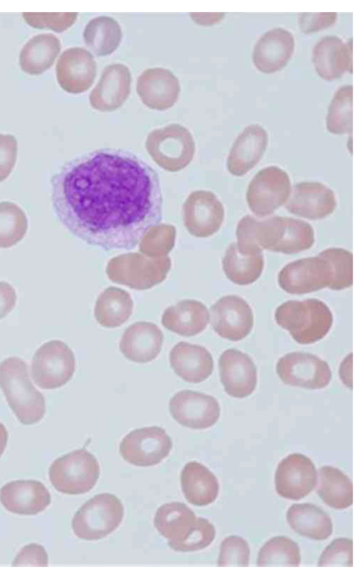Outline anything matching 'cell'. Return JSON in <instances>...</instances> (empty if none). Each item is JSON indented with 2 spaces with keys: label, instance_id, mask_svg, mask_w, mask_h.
Wrapping results in <instances>:
<instances>
[{
  "label": "cell",
  "instance_id": "6da1fadb",
  "mask_svg": "<svg viewBox=\"0 0 362 579\" xmlns=\"http://www.w3.org/2000/svg\"><path fill=\"white\" fill-rule=\"evenodd\" d=\"M50 183L59 222L90 246L132 250L161 222L158 175L129 152L100 149L86 154L62 166Z\"/></svg>",
  "mask_w": 362,
  "mask_h": 579
},
{
  "label": "cell",
  "instance_id": "7a4b0ae2",
  "mask_svg": "<svg viewBox=\"0 0 362 579\" xmlns=\"http://www.w3.org/2000/svg\"><path fill=\"white\" fill-rule=\"evenodd\" d=\"M236 247L245 256H254L268 250L295 254L310 249L315 243L313 227L305 221L274 216L259 221L245 215L236 227Z\"/></svg>",
  "mask_w": 362,
  "mask_h": 579
},
{
  "label": "cell",
  "instance_id": "3957f363",
  "mask_svg": "<svg viewBox=\"0 0 362 579\" xmlns=\"http://www.w3.org/2000/svg\"><path fill=\"white\" fill-rule=\"evenodd\" d=\"M0 387L18 420L24 425L40 421L45 413L44 396L32 384L26 363L10 357L0 363Z\"/></svg>",
  "mask_w": 362,
  "mask_h": 579
},
{
  "label": "cell",
  "instance_id": "277c9868",
  "mask_svg": "<svg viewBox=\"0 0 362 579\" xmlns=\"http://www.w3.org/2000/svg\"><path fill=\"white\" fill-rule=\"evenodd\" d=\"M274 317L281 327L303 345L323 338L333 323L329 308L322 301L313 298L285 302L276 308Z\"/></svg>",
  "mask_w": 362,
  "mask_h": 579
},
{
  "label": "cell",
  "instance_id": "5b68a950",
  "mask_svg": "<svg viewBox=\"0 0 362 579\" xmlns=\"http://www.w3.org/2000/svg\"><path fill=\"white\" fill-rule=\"evenodd\" d=\"M124 515V506L116 495L100 493L84 503L76 511L71 521L72 529L81 539H101L117 529Z\"/></svg>",
  "mask_w": 362,
  "mask_h": 579
},
{
  "label": "cell",
  "instance_id": "8992f818",
  "mask_svg": "<svg viewBox=\"0 0 362 579\" xmlns=\"http://www.w3.org/2000/svg\"><path fill=\"white\" fill-rule=\"evenodd\" d=\"M100 476L95 457L86 449L69 452L56 459L49 468V479L59 492L84 494L93 488Z\"/></svg>",
  "mask_w": 362,
  "mask_h": 579
},
{
  "label": "cell",
  "instance_id": "52a82bcc",
  "mask_svg": "<svg viewBox=\"0 0 362 579\" xmlns=\"http://www.w3.org/2000/svg\"><path fill=\"white\" fill-rule=\"evenodd\" d=\"M75 366L71 348L62 340H52L36 350L31 362V376L41 389H57L71 379Z\"/></svg>",
  "mask_w": 362,
  "mask_h": 579
},
{
  "label": "cell",
  "instance_id": "ba28073f",
  "mask_svg": "<svg viewBox=\"0 0 362 579\" xmlns=\"http://www.w3.org/2000/svg\"><path fill=\"white\" fill-rule=\"evenodd\" d=\"M291 191L287 172L278 166H267L259 171L248 184L247 204L257 217H267L286 204Z\"/></svg>",
  "mask_w": 362,
  "mask_h": 579
},
{
  "label": "cell",
  "instance_id": "9c48e42d",
  "mask_svg": "<svg viewBox=\"0 0 362 579\" xmlns=\"http://www.w3.org/2000/svg\"><path fill=\"white\" fill-rule=\"evenodd\" d=\"M172 448V439L165 430L151 426L135 429L126 435L120 442L119 453L131 464L150 466L161 462Z\"/></svg>",
  "mask_w": 362,
  "mask_h": 579
},
{
  "label": "cell",
  "instance_id": "30bf717a",
  "mask_svg": "<svg viewBox=\"0 0 362 579\" xmlns=\"http://www.w3.org/2000/svg\"><path fill=\"white\" fill-rule=\"evenodd\" d=\"M333 274L329 261L320 256L307 257L286 264L279 273L278 282L292 294L310 293L330 287Z\"/></svg>",
  "mask_w": 362,
  "mask_h": 579
},
{
  "label": "cell",
  "instance_id": "8fae6325",
  "mask_svg": "<svg viewBox=\"0 0 362 579\" xmlns=\"http://www.w3.org/2000/svg\"><path fill=\"white\" fill-rule=\"evenodd\" d=\"M276 372L284 383L309 389L325 388L332 379L331 369L325 361L303 352L281 357L276 364Z\"/></svg>",
  "mask_w": 362,
  "mask_h": 579
},
{
  "label": "cell",
  "instance_id": "7c38bea8",
  "mask_svg": "<svg viewBox=\"0 0 362 579\" xmlns=\"http://www.w3.org/2000/svg\"><path fill=\"white\" fill-rule=\"evenodd\" d=\"M317 478L311 459L300 453H292L281 459L276 467L275 490L282 498L298 500L313 491Z\"/></svg>",
  "mask_w": 362,
  "mask_h": 579
},
{
  "label": "cell",
  "instance_id": "4fadbf2b",
  "mask_svg": "<svg viewBox=\"0 0 362 579\" xmlns=\"http://www.w3.org/2000/svg\"><path fill=\"white\" fill-rule=\"evenodd\" d=\"M169 411L179 424L194 430L212 427L218 421L221 413L216 399L192 390L177 392L170 400Z\"/></svg>",
  "mask_w": 362,
  "mask_h": 579
},
{
  "label": "cell",
  "instance_id": "5bb4252c",
  "mask_svg": "<svg viewBox=\"0 0 362 579\" xmlns=\"http://www.w3.org/2000/svg\"><path fill=\"white\" fill-rule=\"evenodd\" d=\"M146 147L158 164L177 166L191 161L195 146L190 132L181 125L173 123L151 132Z\"/></svg>",
  "mask_w": 362,
  "mask_h": 579
},
{
  "label": "cell",
  "instance_id": "9a60e30c",
  "mask_svg": "<svg viewBox=\"0 0 362 579\" xmlns=\"http://www.w3.org/2000/svg\"><path fill=\"white\" fill-rule=\"evenodd\" d=\"M210 320L214 331L231 341L245 338L254 325L250 306L237 295H226L215 302L210 309Z\"/></svg>",
  "mask_w": 362,
  "mask_h": 579
},
{
  "label": "cell",
  "instance_id": "2e32d148",
  "mask_svg": "<svg viewBox=\"0 0 362 579\" xmlns=\"http://www.w3.org/2000/svg\"><path fill=\"white\" fill-rule=\"evenodd\" d=\"M336 207L334 191L318 181H302L295 184L285 204L290 213L311 220L329 216Z\"/></svg>",
  "mask_w": 362,
  "mask_h": 579
},
{
  "label": "cell",
  "instance_id": "e0dca14e",
  "mask_svg": "<svg viewBox=\"0 0 362 579\" xmlns=\"http://www.w3.org/2000/svg\"><path fill=\"white\" fill-rule=\"evenodd\" d=\"M96 62L92 54L82 47L63 52L56 66L59 86L66 92L80 93L88 90L96 76Z\"/></svg>",
  "mask_w": 362,
  "mask_h": 579
},
{
  "label": "cell",
  "instance_id": "ac0fdd59",
  "mask_svg": "<svg viewBox=\"0 0 362 579\" xmlns=\"http://www.w3.org/2000/svg\"><path fill=\"white\" fill-rule=\"evenodd\" d=\"M218 365L221 382L229 396L242 399L255 391L257 369L248 355L236 349H228L221 355Z\"/></svg>",
  "mask_w": 362,
  "mask_h": 579
},
{
  "label": "cell",
  "instance_id": "d6986e66",
  "mask_svg": "<svg viewBox=\"0 0 362 579\" xmlns=\"http://www.w3.org/2000/svg\"><path fill=\"white\" fill-rule=\"evenodd\" d=\"M136 91L142 103L156 110H167L177 102L180 86L175 74L161 67L149 68L138 77Z\"/></svg>",
  "mask_w": 362,
  "mask_h": 579
},
{
  "label": "cell",
  "instance_id": "ffe728a7",
  "mask_svg": "<svg viewBox=\"0 0 362 579\" xmlns=\"http://www.w3.org/2000/svg\"><path fill=\"white\" fill-rule=\"evenodd\" d=\"M0 502L11 512L34 515L49 506L51 495L47 488L39 481L17 480L1 487Z\"/></svg>",
  "mask_w": 362,
  "mask_h": 579
},
{
  "label": "cell",
  "instance_id": "44dd1931",
  "mask_svg": "<svg viewBox=\"0 0 362 579\" xmlns=\"http://www.w3.org/2000/svg\"><path fill=\"white\" fill-rule=\"evenodd\" d=\"M295 41L293 34L281 27L263 33L255 45L252 62L256 68L266 74L284 67L293 55Z\"/></svg>",
  "mask_w": 362,
  "mask_h": 579
},
{
  "label": "cell",
  "instance_id": "7402d4cb",
  "mask_svg": "<svg viewBox=\"0 0 362 579\" xmlns=\"http://www.w3.org/2000/svg\"><path fill=\"white\" fill-rule=\"evenodd\" d=\"M269 141L265 129L258 124H251L242 131L234 141L229 151L226 166L235 176H243L261 160Z\"/></svg>",
  "mask_w": 362,
  "mask_h": 579
},
{
  "label": "cell",
  "instance_id": "603a6c76",
  "mask_svg": "<svg viewBox=\"0 0 362 579\" xmlns=\"http://www.w3.org/2000/svg\"><path fill=\"white\" fill-rule=\"evenodd\" d=\"M131 80V73L126 65L112 64L107 66L90 93V105L102 112L119 108L129 95Z\"/></svg>",
  "mask_w": 362,
  "mask_h": 579
},
{
  "label": "cell",
  "instance_id": "cb8c5ba5",
  "mask_svg": "<svg viewBox=\"0 0 362 579\" xmlns=\"http://www.w3.org/2000/svg\"><path fill=\"white\" fill-rule=\"evenodd\" d=\"M163 340V333L157 325L139 321L124 331L119 342V350L132 362L147 363L158 356Z\"/></svg>",
  "mask_w": 362,
  "mask_h": 579
},
{
  "label": "cell",
  "instance_id": "d4e9b609",
  "mask_svg": "<svg viewBox=\"0 0 362 579\" xmlns=\"http://www.w3.org/2000/svg\"><path fill=\"white\" fill-rule=\"evenodd\" d=\"M313 62L318 75L327 81L352 69V40L344 42L335 35L321 38L314 46Z\"/></svg>",
  "mask_w": 362,
  "mask_h": 579
},
{
  "label": "cell",
  "instance_id": "484cf974",
  "mask_svg": "<svg viewBox=\"0 0 362 579\" xmlns=\"http://www.w3.org/2000/svg\"><path fill=\"white\" fill-rule=\"evenodd\" d=\"M169 360L175 373L189 383L204 382L214 369L213 357L204 347L184 341L173 346Z\"/></svg>",
  "mask_w": 362,
  "mask_h": 579
},
{
  "label": "cell",
  "instance_id": "4316f807",
  "mask_svg": "<svg viewBox=\"0 0 362 579\" xmlns=\"http://www.w3.org/2000/svg\"><path fill=\"white\" fill-rule=\"evenodd\" d=\"M189 202L188 224L189 231L197 237H209L216 233L224 220L225 211L221 202L210 191L193 193Z\"/></svg>",
  "mask_w": 362,
  "mask_h": 579
},
{
  "label": "cell",
  "instance_id": "83f0119b",
  "mask_svg": "<svg viewBox=\"0 0 362 579\" xmlns=\"http://www.w3.org/2000/svg\"><path fill=\"white\" fill-rule=\"evenodd\" d=\"M209 321L206 306L194 299H184L166 308L161 323L169 331L182 336H194L202 332Z\"/></svg>",
  "mask_w": 362,
  "mask_h": 579
},
{
  "label": "cell",
  "instance_id": "f1b7e54d",
  "mask_svg": "<svg viewBox=\"0 0 362 579\" xmlns=\"http://www.w3.org/2000/svg\"><path fill=\"white\" fill-rule=\"evenodd\" d=\"M182 491L188 503L196 506H206L214 503L219 493L216 476L202 464L187 462L181 471Z\"/></svg>",
  "mask_w": 362,
  "mask_h": 579
},
{
  "label": "cell",
  "instance_id": "f546056e",
  "mask_svg": "<svg viewBox=\"0 0 362 579\" xmlns=\"http://www.w3.org/2000/svg\"><path fill=\"white\" fill-rule=\"evenodd\" d=\"M286 518L293 531L310 539L325 540L333 532L330 516L312 503L291 505L286 511Z\"/></svg>",
  "mask_w": 362,
  "mask_h": 579
},
{
  "label": "cell",
  "instance_id": "4dcf8cb0",
  "mask_svg": "<svg viewBox=\"0 0 362 579\" xmlns=\"http://www.w3.org/2000/svg\"><path fill=\"white\" fill-rule=\"evenodd\" d=\"M197 516L185 503H167L160 506L154 515L153 524L168 544L184 539L194 527Z\"/></svg>",
  "mask_w": 362,
  "mask_h": 579
},
{
  "label": "cell",
  "instance_id": "1f68e13d",
  "mask_svg": "<svg viewBox=\"0 0 362 579\" xmlns=\"http://www.w3.org/2000/svg\"><path fill=\"white\" fill-rule=\"evenodd\" d=\"M60 50V40L54 35L42 33L33 36L21 50V68L30 75L41 74L52 66Z\"/></svg>",
  "mask_w": 362,
  "mask_h": 579
},
{
  "label": "cell",
  "instance_id": "d6a6232c",
  "mask_svg": "<svg viewBox=\"0 0 362 579\" xmlns=\"http://www.w3.org/2000/svg\"><path fill=\"white\" fill-rule=\"evenodd\" d=\"M315 486L316 491L322 500L332 508L343 510L353 504L351 480L336 467H320Z\"/></svg>",
  "mask_w": 362,
  "mask_h": 579
},
{
  "label": "cell",
  "instance_id": "836d02e7",
  "mask_svg": "<svg viewBox=\"0 0 362 579\" xmlns=\"http://www.w3.org/2000/svg\"><path fill=\"white\" fill-rule=\"evenodd\" d=\"M133 306V301L128 292L119 288L109 287L98 298L94 316L103 327H119L132 316Z\"/></svg>",
  "mask_w": 362,
  "mask_h": 579
},
{
  "label": "cell",
  "instance_id": "e575fe53",
  "mask_svg": "<svg viewBox=\"0 0 362 579\" xmlns=\"http://www.w3.org/2000/svg\"><path fill=\"white\" fill-rule=\"evenodd\" d=\"M264 266L263 253L255 256L240 254L236 243L229 245L222 260V267L229 280L238 285H248L261 276Z\"/></svg>",
  "mask_w": 362,
  "mask_h": 579
},
{
  "label": "cell",
  "instance_id": "d590c367",
  "mask_svg": "<svg viewBox=\"0 0 362 579\" xmlns=\"http://www.w3.org/2000/svg\"><path fill=\"white\" fill-rule=\"evenodd\" d=\"M122 38V31L119 23L106 16L90 20L83 31L86 44L98 56L112 54L118 47Z\"/></svg>",
  "mask_w": 362,
  "mask_h": 579
},
{
  "label": "cell",
  "instance_id": "8d00e7d4",
  "mask_svg": "<svg viewBox=\"0 0 362 579\" xmlns=\"http://www.w3.org/2000/svg\"><path fill=\"white\" fill-rule=\"evenodd\" d=\"M301 556L298 544L291 538L276 536L269 539L260 548L257 566H295L300 564Z\"/></svg>",
  "mask_w": 362,
  "mask_h": 579
},
{
  "label": "cell",
  "instance_id": "74e56055",
  "mask_svg": "<svg viewBox=\"0 0 362 579\" xmlns=\"http://www.w3.org/2000/svg\"><path fill=\"white\" fill-rule=\"evenodd\" d=\"M352 106L353 86L344 85L336 91L329 104L326 117L328 132L335 134L352 132Z\"/></svg>",
  "mask_w": 362,
  "mask_h": 579
},
{
  "label": "cell",
  "instance_id": "f35d334b",
  "mask_svg": "<svg viewBox=\"0 0 362 579\" xmlns=\"http://www.w3.org/2000/svg\"><path fill=\"white\" fill-rule=\"evenodd\" d=\"M28 229V219L23 210L11 202H0V248H8L21 241Z\"/></svg>",
  "mask_w": 362,
  "mask_h": 579
},
{
  "label": "cell",
  "instance_id": "ab89813d",
  "mask_svg": "<svg viewBox=\"0 0 362 579\" xmlns=\"http://www.w3.org/2000/svg\"><path fill=\"white\" fill-rule=\"evenodd\" d=\"M319 254L326 258L332 267L331 290H341L352 285L353 255L349 251L342 248H328Z\"/></svg>",
  "mask_w": 362,
  "mask_h": 579
},
{
  "label": "cell",
  "instance_id": "60d3db41",
  "mask_svg": "<svg viewBox=\"0 0 362 579\" xmlns=\"http://www.w3.org/2000/svg\"><path fill=\"white\" fill-rule=\"evenodd\" d=\"M215 537V527L209 520L197 517L194 527L184 539L168 544L171 549L175 551H196L209 546L214 540Z\"/></svg>",
  "mask_w": 362,
  "mask_h": 579
},
{
  "label": "cell",
  "instance_id": "b9f144b4",
  "mask_svg": "<svg viewBox=\"0 0 362 579\" xmlns=\"http://www.w3.org/2000/svg\"><path fill=\"white\" fill-rule=\"evenodd\" d=\"M250 549L247 541L236 535L225 538L220 546L218 566H249Z\"/></svg>",
  "mask_w": 362,
  "mask_h": 579
},
{
  "label": "cell",
  "instance_id": "7bdbcfd3",
  "mask_svg": "<svg viewBox=\"0 0 362 579\" xmlns=\"http://www.w3.org/2000/svg\"><path fill=\"white\" fill-rule=\"evenodd\" d=\"M318 566H353V540L349 538H336L322 552Z\"/></svg>",
  "mask_w": 362,
  "mask_h": 579
},
{
  "label": "cell",
  "instance_id": "ee69618b",
  "mask_svg": "<svg viewBox=\"0 0 362 579\" xmlns=\"http://www.w3.org/2000/svg\"><path fill=\"white\" fill-rule=\"evenodd\" d=\"M25 22L30 26L55 32H62L71 27L76 20L77 13H23Z\"/></svg>",
  "mask_w": 362,
  "mask_h": 579
},
{
  "label": "cell",
  "instance_id": "f6af8a7d",
  "mask_svg": "<svg viewBox=\"0 0 362 579\" xmlns=\"http://www.w3.org/2000/svg\"><path fill=\"white\" fill-rule=\"evenodd\" d=\"M18 143L16 137L0 133V182L11 174L17 159Z\"/></svg>",
  "mask_w": 362,
  "mask_h": 579
},
{
  "label": "cell",
  "instance_id": "bcb514c9",
  "mask_svg": "<svg viewBox=\"0 0 362 579\" xmlns=\"http://www.w3.org/2000/svg\"><path fill=\"white\" fill-rule=\"evenodd\" d=\"M337 18V13H303L300 15L299 25L304 33L321 30L333 25Z\"/></svg>",
  "mask_w": 362,
  "mask_h": 579
},
{
  "label": "cell",
  "instance_id": "7dc6e473",
  "mask_svg": "<svg viewBox=\"0 0 362 579\" xmlns=\"http://www.w3.org/2000/svg\"><path fill=\"white\" fill-rule=\"evenodd\" d=\"M42 566L48 565V556L45 549L37 544L25 546L15 558L12 566Z\"/></svg>",
  "mask_w": 362,
  "mask_h": 579
},
{
  "label": "cell",
  "instance_id": "c3c4849f",
  "mask_svg": "<svg viewBox=\"0 0 362 579\" xmlns=\"http://www.w3.org/2000/svg\"><path fill=\"white\" fill-rule=\"evenodd\" d=\"M16 293L9 283L0 282V320L4 318L14 308L16 302Z\"/></svg>",
  "mask_w": 362,
  "mask_h": 579
},
{
  "label": "cell",
  "instance_id": "681fc988",
  "mask_svg": "<svg viewBox=\"0 0 362 579\" xmlns=\"http://www.w3.org/2000/svg\"><path fill=\"white\" fill-rule=\"evenodd\" d=\"M342 382L349 388L352 387V354H349L343 360L339 368Z\"/></svg>",
  "mask_w": 362,
  "mask_h": 579
},
{
  "label": "cell",
  "instance_id": "f907efd6",
  "mask_svg": "<svg viewBox=\"0 0 362 579\" xmlns=\"http://www.w3.org/2000/svg\"><path fill=\"white\" fill-rule=\"evenodd\" d=\"M8 431L4 424L0 423V457L4 453L8 441Z\"/></svg>",
  "mask_w": 362,
  "mask_h": 579
}]
</instances>
